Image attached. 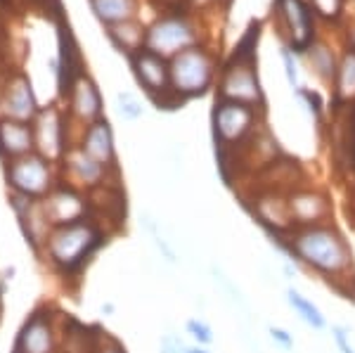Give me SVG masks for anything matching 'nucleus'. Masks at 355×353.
Instances as JSON below:
<instances>
[{"label":"nucleus","mask_w":355,"mask_h":353,"mask_svg":"<svg viewBox=\"0 0 355 353\" xmlns=\"http://www.w3.org/2000/svg\"><path fill=\"white\" fill-rule=\"evenodd\" d=\"M270 240L294 264L306 266L327 280H348L346 275L353 268V252L336 225L294 227L287 235H270Z\"/></svg>","instance_id":"1"},{"label":"nucleus","mask_w":355,"mask_h":353,"mask_svg":"<svg viewBox=\"0 0 355 353\" xmlns=\"http://www.w3.org/2000/svg\"><path fill=\"white\" fill-rule=\"evenodd\" d=\"M100 244V230L93 223H88V221H78V223L57 227L53 235L48 237V252L53 264H57L64 270H71L76 266H81Z\"/></svg>","instance_id":"2"},{"label":"nucleus","mask_w":355,"mask_h":353,"mask_svg":"<svg viewBox=\"0 0 355 353\" xmlns=\"http://www.w3.org/2000/svg\"><path fill=\"white\" fill-rule=\"evenodd\" d=\"M254 119H256L254 107L244 105V102L225 100V102H220V105H216V112H214L216 142L227 147V145H232V142L242 140L251 130V126H254Z\"/></svg>","instance_id":"3"},{"label":"nucleus","mask_w":355,"mask_h":353,"mask_svg":"<svg viewBox=\"0 0 355 353\" xmlns=\"http://www.w3.org/2000/svg\"><path fill=\"white\" fill-rule=\"evenodd\" d=\"M287 207L294 221V227H311L329 223L331 204L318 190H294L287 197Z\"/></svg>","instance_id":"4"},{"label":"nucleus","mask_w":355,"mask_h":353,"mask_svg":"<svg viewBox=\"0 0 355 353\" xmlns=\"http://www.w3.org/2000/svg\"><path fill=\"white\" fill-rule=\"evenodd\" d=\"M173 83L185 95H202L211 83L209 60L202 53H197V50L180 55L173 67Z\"/></svg>","instance_id":"5"},{"label":"nucleus","mask_w":355,"mask_h":353,"mask_svg":"<svg viewBox=\"0 0 355 353\" xmlns=\"http://www.w3.org/2000/svg\"><path fill=\"white\" fill-rule=\"evenodd\" d=\"M10 180L19 192L24 195H41V192L48 190L50 183V173L48 166L41 162V159L31 157V159H21L12 166V173H10Z\"/></svg>","instance_id":"6"},{"label":"nucleus","mask_w":355,"mask_h":353,"mask_svg":"<svg viewBox=\"0 0 355 353\" xmlns=\"http://www.w3.org/2000/svg\"><path fill=\"white\" fill-rule=\"evenodd\" d=\"M43 214H45V218H48V223H53L57 227L71 225V223L83 221L85 204H83V199L78 195L62 190V192H57V195H53L48 202H45Z\"/></svg>","instance_id":"7"},{"label":"nucleus","mask_w":355,"mask_h":353,"mask_svg":"<svg viewBox=\"0 0 355 353\" xmlns=\"http://www.w3.org/2000/svg\"><path fill=\"white\" fill-rule=\"evenodd\" d=\"M55 334L50 320L45 316H33L19 334V351L21 353H53Z\"/></svg>","instance_id":"8"},{"label":"nucleus","mask_w":355,"mask_h":353,"mask_svg":"<svg viewBox=\"0 0 355 353\" xmlns=\"http://www.w3.org/2000/svg\"><path fill=\"white\" fill-rule=\"evenodd\" d=\"M83 152L90 155L95 162H100L102 166L114 162V142H112V130L107 126V121H100L95 126H90L88 135L83 142Z\"/></svg>","instance_id":"9"},{"label":"nucleus","mask_w":355,"mask_h":353,"mask_svg":"<svg viewBox=\"0 0 355 353\" xmlns=\"http://www.w3.org/2000/svg\"><path fill=\"white\" fill-rule=\"evenodd\" d=\"M287 304L308 327L315 329V332H322V329L329 327L327 318H324V313L320 311V306L313 304V301L308 299L306 294H301L299 289H294V287L287 289Z\"/></svg>","instance_id":"10"},{"label":"nucleus","mask_w":355,"mask_h":353,"mask_svg":"<svg viewBox=\"0 0 355 353\" xmlns=\"http://www.w3.org/2000/svg\"><path fill=\"white\" fill-rule=\"evenodd\" d=\"M137 76L147 85V90H164L166 88V71L162 60L154 55H145L137 64Z\"/></svg>","instance_id":"11"},{"label":"nucleus","mask_w":355,"mask_h":353,"mask_svg":"<svg viewBox=\"0 0 355 353\" xmlns=\"http://www.w3.org/2000/svg\"><path fill=\"white\" fill-rule=\"evenodd\" d=\"M0 145L10 155H19V152L28 150V145H31V133L24 126H19V123H3L0 126Z\"/></svg>","instance_id":"12"},{"label":"nucleus","mask_w":355,"mask_h":353,"mask_svg":"<svg viewBox=\"0 0 355 353\" xmlns=\"http://www.w3.org/2000/svg\"><path fill=\"white\" fill-rule=\"evenodd\" d=\"M69 166H71L73 173L88 185L97 183V180L102 178V171H105V166H102L100 162H95V159L90 155H85V152H73V155L69 157Z\"/></svg>","instance_id":"13"},{"label":"nucleus","mask_w":355,"mask_h":353,"mask_svg":"<svg viewBox=\"0 0 355 353\" xmlns=\"http://www.w3.org/2000/svg\"><path fill=\"white\" fill-rule=\"evenodd\" d=\"M211 273H214V280L218 282V287L223 289V294H225L227 299L232 301L237 309H242L246 311V299H244V294H242V289L237 287V284L232 282V277H227L225 273H223V268H211Z\"/></svg>","instance_id":"14"},{"label":"nucleus","mask_w":355,"mask_h":353,"mask_svg":"<svg viewBox=\"0 0 355 353\" xmlns=\"http://www.w3.org/2000/svg\"><path fill=\"white\" fill-rule=\"evenodd\" d=\"M185 332L194 339L197 346L214 344V329H211L209 322H204L202 318H190V320L185 322Z\"/></svg>","instance_id":"15"},{"label":"nucleus","mask_w":355,"mask_h":353,"mask_svg":"<svg viewBox=\"0 0 355 353\" xmlns=\"http://www.w3.org/2000/svg\"><path fill=\"white\" fill-rule=\"evenodd\" d=\"M76 110L81 112V117H95L97 112H100V98H97L95 88L93 85H83L81 90H78V98H76Z\"/></svg>","instance_id":"16"},{"label":"nucleus","mask_w":355,"mask_h":353,"mask_svg":"<svg viewBox=\"0 0 355 353\" xmlns=\"http://www.w3.org/2000/svg\"><path fill=\"white\" fill-rule=\"evenodd\" d=\"M339 95L341 98H351V95H355V57H348L346 64H343V69H341Z\"/></svg>","instance_id":"17"},{"label":"nucleus","mask_w":355,"mask_h":353,"mask_svg":"<svg viewBox=\"0 0 355 353\" xmlns=\"http://www.w3.org/2000/svg\"><path fill=\"white\" fill-rule=\"evenodd\" d=\"M331 339H334L339 353H355V346L351 344V332L343 325H331Z\"/></svg>","instance_id":"18"},{"label":"nucleus","mask_w":355,"mask_h":353,"mask_svg":"<svg viewBox=\"0 0 355 353\" xmlns=\"http://www.w3.org/2000/svg\"><path fill=\"white\" fill-rule=\"evenodd\" d=\"M268 334H270V339L275 341V344L279 346L282 351H294V334H289L284 327H277V325H270L268 327Z\"/></svg>","instance_id":"19"},{"label":"nucleus","mask_w":355,"mask_h":353,"mask_svg":"<svg viewBox=\"0 0 355 353\" xmlns=\"http://www.w3.org/2000/svg\"><path fill=\"white\" fill-rule=\"evenodd\" d=\"M119 105H121V114H123L125 119H137V117L142 114L140 102H137L130 93L119 95Z\"/></svg>","instance_id":"20"},{"label":"nucleus","mask_w":355,"mask_h":353,"mask_svg":"<svg viewBox=\"0 0 355 353\" xmlns=\"http://www.w3.org/2000/svg\"><path fill=\"white\" fill-rule=\"evenodd\" d=\"M185 351L187 344L178 334H166L162 339V346H159V353H185Z\"/></svg>","instance_id":"21"},{"label":"nucleus","mask_w":355,"mask_h":353,"mask_svg":"<svg viewBox=\"0 0 355 353\" xmlns=\"http://www.w3.org/2000/svg\"><path fill=\"white\" fill-rule=\"evenodd\" d=\"M282 60H284V69H287V81L291 88H299V74H296V64L294 57H291L289 50H282Z\"/></svg>","instance_id":"22"},{"label":"nucleus","mask_w":355,"mask_h":353,"mask_svg":"<svg viewBox=\"0 0 355 353\" xmlns=\"http://www.w3.org/2000/svg\"><path fill=\"white\" fill-rule=\"evenodd\" d=\"M301 95L308 100V105H311V112L315 114V117H320V114H322V102H320L318 95L311 93V90H301Z\"/></svg>","instance_id":"23"},{"label":"nucleus","mask_w":355,"mask_h":353,"mask_svg":"<svg viewBox=\"0 0 355 353\" xmlns=\"http://www.w3.org/2000/svg\"><path fill=\"white\" fill-rule=\"evenodd\" d=\"M348 152H351V162L355 166V114L351 119V128H348Z\"/></svg>","instance_id":"24"},{"label":"nucleus","mask_w":355,"mask_h":353,"mask_svg":"<svg viewBox=\"0 0 355 353\" xmlns=\"http://www.w3.org/2000/svg\"><path fill=\"white\" fill-rule=\"evenodd\" d=\"M97 353H125V349L121 344H119V341H107V344H102L100 349H97Z\"/></svg>","instance_id":"25"},{"label":"nucleus","mask_w":355,"mask_h":353,"mask_svg":"<svg viewBox=\"0 0 355 353\" xmlns=\"http://www.w3.org/2000/svg\"><path fill=\"white\" fill-rule=\"evenodd\" d=\"M185 353H211V351H206L204 346H187Z\"/></svg>","instance_id":"26"},{"label":"nucleus","mask_w":355,"mask_h":353,"mask_svg":"<svg viewBox=\"0 0 355 353\" xmlns=\"http://www.w3.org/2000/svg\"><path fill=\"white\" fill-rule=\"evenodd\" d=\"M114 311V306L112 304H107V306H102V313H112Z\"/></svg>","instance_id":"27"}]
</instances>
